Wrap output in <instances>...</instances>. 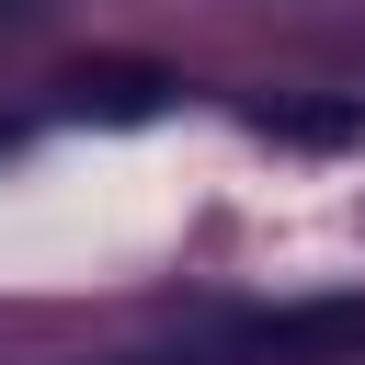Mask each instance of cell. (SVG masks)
<instances>
[{"instance_id": "cell-1", "label": "cell", "mask_w": 365, "mask_h": 365, "mask_svg": "<svg viewBox=\"0 0 365 365\" xmlns=\"http://www.w3.org/2000/svg\"><path fill=\"white\" fill-rule=\"evenodd\" d=\"M217 365H365V308H285V319L240 331Z\"/></svg>"}, {"instance_id": "cell-2", "label": "cell", "mask_w": 365, "mask_h": 365, "mask_svg": "<svg viewBox=\"0 0 365 365\" xmlns=\"http://www.w3.org/2000/svg\"><path fill=\"white\" fill-rule=\"evenodd\" d=\"M160 103H171L160 68H80L68 80V114H160Z\"/></svg>"}, {"instance_id": "cell-3", "label": "cell", "mask_w": 365, "mask_h": 365, "mask_svg": "<svg viewBox=\"0 0 365 365\" xmlns=\"http://www.w3.org/2000/svg\"><path fill=\"white\" fill-rule=\"evenodd\" d=\"M34 11H46V0H0V23H34Z\"/></svg>"}]
</instances>
